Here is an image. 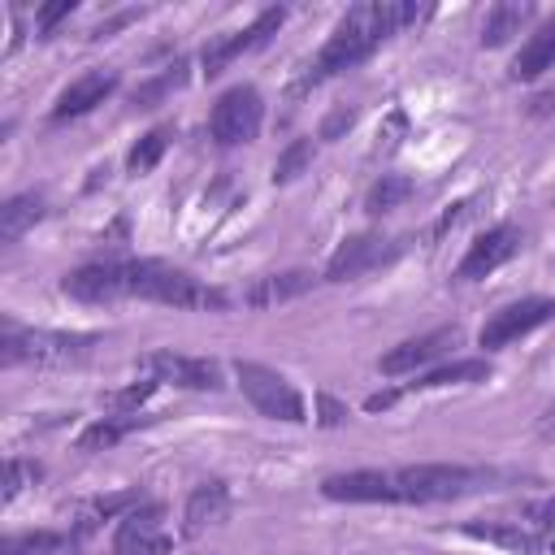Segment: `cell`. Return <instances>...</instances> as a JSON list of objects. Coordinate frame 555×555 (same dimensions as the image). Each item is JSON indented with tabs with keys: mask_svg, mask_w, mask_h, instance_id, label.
Returning <instances> with one entry per match:
<instances>
[{
	"mask_svg": "<svg viewBox=\"0 0 555 555\" xmlns=\"http://www.w3.org/2000/svg\"><path fill=\"white\" fill-rule=\"evenodd\" d=\"M516 251H520V230H516V225H494V230H486V234L464 251V260H460L455 278L477 282V278L494 273L499 264H507Z\"/></svg>",
	"mask_w": 555,
	"mask_h": 555,
	"instance_id": "7c38bea8",
	"label": "cell"
},
{
	"mask_svg": "<svg viewBox=\"0 0 555 555\" xmlns=\"http://www.w3.org/2000/svg\"><path fill=\"white\" fill-rule=\"evenodd\" d=\"M234 377H238V390L247 395V403H251L260 416H269V421H286V425L308 421V416H304V399H299V390H295L278 369L256 364V360H238V364H234Z\"/></svg>",
	"mask_w": 555,
	"mask_h": 555,
	"instance_id": "5b68a950",
	"label": "cell"
},
{
	"mask_svg": "<svg viewBox=\"0 0 555 555\" xmlns=\"http://www.w3.org/2000/svg\"><path fill=\"white\" fill-rule=\"evenodd\" d=\"M546 321H555V299L551 295H529V299H516V304L490 312V321L481 325L477 343L486 351H494V347H507V343H516L520 334H529V330H538Z\"/></svg>",
	"mask_w": 555,
	"mask_h": 555,
	"instance_id": "52a82bcc",
	"label": "cell"
},
{
	"mask_svg": "<svg viewBox=\"0 0 555 555\" xmlns=\"http://www.w3.org/2000/svg\"><path fill=\"white\" fill-rule=\"evenodd\" d=\"M260 121H264V100L256 87L238 82L230 91L217 95L212 113H208V134L221 143V147H238V143H251L260 134Z\"/></svg>",
	"mask_w": 555,
	"mask_h": 555,
	"instance_id": "8992f818",
	"label": "cell"
},
{
	"mask_svg": "<svg viewBox=\"0 0 555 555\" xmlns=\"http://www.w3.org/2000/svg\"><path fill=\"white\" fill-rule=\"evenodd\" d=\"M546 69H555V17L542 22V26L525 39V48H520L516 61H512V78H516V82H533V78L546 74Z\"/></svg>",
	"mask_w": 555,
	"mask_h": 555,
	"instance_id": "2e32d148",
	"label": "cell"
},
{
	"mask_svg": "<svg viewBox=\"0 0 555 555\" xmlns=\"http://www.w3.org/2000/svg\"><path fill=\"white\" fill-rule=\"evenodd\" d=\"M113 555H169V533L160 529V507H134L113 533Z\"/></svg>",
	"mask_w": 555,
	"mask_h": 555,
	"instance_id": "30bf717a",
	"label": "cell"
},
{
	"mask_svg": "<svg viewBox=\"0 0 555 555\" xmlns=\"http://www.w3.org/2000/svg\"><path fill=\"white\" fill-rule=\"evenodd\" d=\"M455 338H460V330L451 325V330H434V334H421V338H408V343H399V347H390L386 356H382V373H416L421 364H429V360H438L442 351H451L455 347Z\"/></svg>",
	"mask_w": 555,
	"mask_h": 555,
	"instance_id": "5bb4252c",
	"label": "cell"
},
{
	"mask_svg": "<svg viewBox=\"0 0 555 555\" xmlns=\"http://www.w3.org/2000/svg\"><path fill=\"white\" fill-rule=\"evenodd\" d=\"M178 69H182V65H178ZM178 69H173V74H160L156 82H147L143 91H134V104H139V108H147V104H152V100H156L160 91H169V87H178V82H182V74H178Z\"/></svg>",
	"mask_w": 555,
	"mask_h": 555,
	"instance_id": "f1b7e54d",
	"label": "cell"
},
{
	"mask_svg": "<svg viewBox=\"0 0 555 555\" xmlns=\"http://www.w3.org/2000/svg\"><path fill=\"white\" fill-rule=\"evenodd\" d=\"M113 91H117V74H113V69H87V74H78V78L56 95L52 117H56V121L82 117V113H91L95 104H104Z\"/></svg>",
	"mask_w": 555,
	"mask_h": 555,
	"instance_id": "4fadbf2b",
	"label": "cell"
},
{
	"mask_svg": "<svg viewBox=\"0 0 555 555\" xmlns=\"http://www.w3.org/2000/svg\"><path fill=\"white\" fill-rule=\"evenodd\" d=\"M468 208H473V199H460V204H455V208H451V212H447V217H442V221L434 225V234H447L451 225H460V221L468 217Z\"/></svg>",
	"mask_w": 555,
	"mask_h": 555,
	"instance_id": "4dcf8cb0",
	"label": "cell"
},
{
	"mask_svg": "<svg viewBox=\"0 0 555 555\" xmlns=\"http://www.w3.org/2000/svg\"><path fill=\"white\" fill-rule=\"evenodd\" d=\"M412 191H416V186H412V178H403V173H382V178L369 186V199H364V208H369L373 217H382V212L399 208V204H403Z\"/></svg>",
	"mask_w": 555,
	"mask_h": 555,
	"instance_id": "7402d4cb",
	"label": "cell"
},
{
	"mask_svg": "<svg viewBox=\"0 0 555 555\" xmlns=\"http://www.w3.org/2000/svg\"><path fill=\"white\" fill-rule=\"evenodd\" d=\"M95 343H100V334H61V330L4 325L0 356H4V364H69V360H82Z\"/></svg>",
	"mask_w": 555,
	"mask_h": 555,
	"instance_id": "277c9868",
	"label": "cell"
},
{
	"mask_svg": "<svg viewBox=\"0 0 555 555\" xmlns=\"http://www.w3.org/2000/svg\"><path fill=\"white\" fill-rule=\"evenodd\" d=\"M399 251H403V243H386V238H377V234H356V238H347V243L330 256L325 282H351V278H360L364 269H373V264H382V260H390V256H399Z\"/></svg>",
	"mask_w": 555,
	"mask_h": 555,
	"instance_id": "8fae6325",
	"label": "cell"
},
{
	"mask_svg": "<svg viewBox=\"0 0 555 555\" xmlns=\"http://www.w3.org/2000/svg\"><path fill=\"white\" fill-rule=\"evenodd\" d=\"M308 160H312V139H295V143L278 156V165H273V182H291V178H299Z\"/></svg>",
	"mask_w": 555,
	"mask_h": 555,
	"instance_id": "d4e9b609",
	"label": "cell"
},
{
	"mask_svg": "<svg viewBox=\"0 0 555 555\" xmlns=\"http://www.w3.org/2000/svg\"><path fill=\"white\" fill-rule=\"evenodd\" d=\"M69 299L82 304H113V299H152L169 308H225V295L195 282L191 273L165 264V260H95L74 269L65 282Z\"/></svg>",
	"mask_w": 555,
	"mask_h": 555,
	"instance_id": "6da1fadb",
	"label": "cell"
},
{
	"mask_svg": "<svg viewBox=\"0 0 555 555\" xmlns=\"http://www.w3.org/2000/svg\"><path fill=\"white\" fill-rule=\"evenodd\" d=\"M486 481H490V473L464 468V464H408V468L390 473L395 503H447V499L473 494Z\"/></svg>",
	"mask_w": 555,
	"mask_h": 555,
	"instance_id": "3957f363",
	"label": "cell"
},
{
	"mask_svg": "<svg viewBox=\"0 0 555 555\" xmlns=\"http://www.w3.org/2000/svg\"><path fill=\"white\" fill-rule=\"evenodd\" d=\"M533 17V4H512V0H503V4H494L490 13H486V26H481V43L486 48H499V43H507L512 35H520V26Z\"/></svg>",
	"mask_w": 555,
	"mask_h": 555,
	"instance_id": "d6986e66",
	"label": "cell"
},
{
	"mask_svg": "<svg viewBox=\"0 0 555 555\" xmlns=\"http://www.w3.org/2000/svg\"><path fill=\"white\" fill-rule=\"evenodd\" d=\"M39 217H43V195H35V191L13 195V199L0 208V238H4V243H17Z\"/></svg>",
	"mask_w": 555,
	"mask_h": 555,
	"instance_id": "ffe728a7",
	"label": "cell"
},
{
	"mask_svg": "<svg viewBox=\"0 0 555 555\" xmlns=\"http://www.w3.org/2000/svg\"><path fill=\"white\" fill-rule=\"evenodd\" d=\"M169 139H173V130H169V126L147 130V134H143V139L130 147V156H126V173H147V169H156V160L165 156Z\"/></svg>",
	"mask_w": 555,
	"mask_h": 555,
	"instance_id": "603a6c76",
	"label": "cell"
},
{
	"mask_svg": "<svg viewBox=\"0 0 555 555\" xmlns=\"http://www.w3.org/2000/svg\"><path fill=\"white\" fill-rule=\"evenodd\" d=\"M464 533L477 538V542L507 546V551H516V555H542V551H546V542H542L538 533L520 529V525H464Z\"/></svg>",
	"mask_w": 555,
	"mask_h": 555,
	"instance_id": "ac0fdd59",
	"label": "cell"
},
{
	"mask_svg": "<svg viewBox=\"0 0 555 555\" xmlns=\"http://www.w3.org/2000/svg\"><path fill=\"white\" fill-rule=\"evenodd\" d=\"M529 520H538L542 529H555V499H542L529 507Z\"/></svg>",
	"mask_w": 555,
	"mask_h": 555,
	"instance_id": "1f68e13d",
	"label": "cell"
},
{
	"mask_svg": "<svg viewBox=\"0 0 555 555\" xmlns=\"http://www.w3.org/2000/svg\"><path fill=\"white\" fill-rule=\"evenodd\" d=\"M143 373H152L156 382H173L182 390H217L221 386V369L204 356H178V351H152L139 360Z\"/></svg>",
	"mask_w": 555,
	"mask_h": 555,
	"instance_id": "9c48e42d",
	"label": "cell"
},
{
	"mask_svg": "<svg viewBox=\"0 0 555 555\" xmlns=\"http://www.w3.org/2000/svg\"><path fill=\"white\" fill-rule=\"evenodd\" d=\"M421 17H425V9L412 4V0H369V4H351V9L338 17V26L330 30V39H325V48L317 52V61L308 65L304 87H317V82H325V78H334V74H343V69H356V65L369 61L395 30H403V26L421 22Z\"/></svg>",
	"mask_w": 555,
	"mask_h": 555,
	"instance_id": "7a4b0ae2",
	"label": "cell"
},
{
	"mask_svg": "<svg viewBox=\"0 0 555 555\" xmlns=\"http://www.w3.org/2000/svg\"><path fill=\"white\" fill-rule=\"evenodd\" d=\"M546 425H555V408H551V412H546Z\"/></svg>",
	"mask_w": 555,
	"mask_h": 555,
	"instance_id": "836d02e7",
	"label": "cell"
},
{
	"mask_svg": "<svg viewBox=\"0 0 555 555\" xmlns=\"http://www.w3.org/2000/svg\"><path fill=\"white\" fill-rule=\"evenodd\" d=\"M39 477V464L30 460H9V473H4V499H17L26 490V481Z\"/></svg>",
	"mask_w": 555,
	"mask_h": 555,
	"instance_id": "4316f807",
	"label": "cell"
},
{
	"mask_svg": "<svg viewBox=\"0 0 555 555\" xmlns=\"http://www.w3.org/2000/svg\"><path fill=\"white\" fill-rule=\"evenodd\" d=\"M225 516H230V490H225L221 481H204V486H195L191 499H186L182 529L195 538V533H204L208 525H221Z\"/></svg>",
	"mask_w": 555,
	"mask_h": 555,
	"instance_id": "9a60e30c",
	"label": "cell"
},
{
	"mask_svg": "<svg viewBox=\"0 0 555 555\" xmlns=\"http://www.w3.org/2000/svg\"><path fill=\"white\" fill-rule=\"evenodd\" d=\"M312 286V273L304 269H291V273H273V278H260L251 291H247V304L251 308H269V304H282V299H295Z\"/></svg>",
	"mask_w": 555,
	"mask_h": 555,
	"instance_id": "e0dca14e",
	"label": "cell"
},
{
	"mask_svg": "<svg viewBox=\"0 0 555 555\" xmlns=\"http://www.w3.org/2000/svg\"><path fill=\"white\" fill-rule=\"evenodd\" d=\"M65 13H74V0H56V4H48V9H39V30H52Z\"/></svg>",
	"mask_w": 555,
	"mask_h": 555,
	"instance_id": "f546056e",
	"label": "cell"
},
{
	"mask_svg": "<svg viewBox=\"0 0 555 555\" xmlns=\"http://www.w3.org/2000/svg\"><path fill=\"white\" fill-rule=\"evenodd\" d=\"M282 22H286V13H282V9H264V13H256V22H251V26L208 39V48H204V56H199L204 74H221L234 56L264 48V43H269V35H278V26H282Z\"/></svg>",
	"mask_w": 555,
	"mask_h": 555,
	"instance_id": "ba28073f",
	"label": "cell"
},
{
	"mask_svg": "<svg viewBox=\"0 0 555 555\" xmlns=\"http://www.w3.org/2000/svg\"><path fill=\"white\" fill-rule=\"evenodd\" d=\"M347 416V408H338L330 395H321V425H338Z\"/></svg>",
	"mask_w": 555,
	"mask_h": 555,
	"instance_id": "d6a6232c",
	"label": "cell"
},
{
	"mask_svg": "<svg viewBox=\"0 0 555 555\" xmlns=\"http://www.w3.org/2000/svg\"><path fill=\"white\" fill-rule=\"evenodd\" d=\"M490 377V364L486 360H455V364H442V369H429L416 390H434V386H464V382H486Z\"/></svg>",
	"mask_w": 555,
	"mask_h": 555,
	"instance_id": "44dd1931",
	"label": "cell"
},
{
	"mask_svg": "<svg viewBox=\"0 0 555 555\" xmlns=\"http://www.w3.org/2000/svg\"><path fill=\"white\" fill-rule=\"evenodd\" d=\"M152 390H156V377H147V382H134V386H126V390H117V395H104V403L126 412V408H139V403H143Z\"/></svg>",
	"mask_w": 555,
	"mask_h": 555,
	"instance_id": "83f0119b",
	"label": "cell"
},
{
	"mask_svg": "<svg viewBox=\"0 0 555 555\" xmlns=\"http://www.w3.org/2000/svg\"><path fill=\"white\" fill-rule=\"evenodd\" d=\"M130 425H134V421H95V425L78 438V447H82V451H100V447L108 451V447H117V442L130 434Z\"/></svg>",
	"mask_w": 555,
	"mask_h": 555,
	"instance_id": "cb8c5ba5",
	"label": "cell"
},
{
	"mask_svg": "<svg viewBox=\"0 0 555 555\" xmlns=\"http://www.w3.org/2000/svg\"><path fill=\"white\" fill-rule=\"evenodd\" d=\"M65 546L61 533H26V538H9L4 555H56Z\"/></svg>",
	"mask_w": 555,
	"mask_h": 555,
	"instance_id": "484cf974",
	"label": "cell"
}]
</instances>
